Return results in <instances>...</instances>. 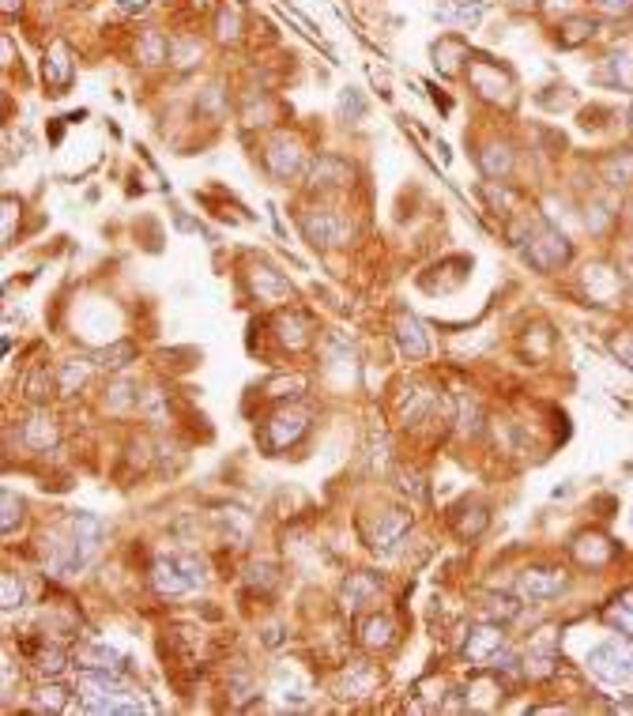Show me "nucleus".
<instances>
[{"mask_svg": "<svg viewBox=\"0 0 633 716\" xmlns=\"http://www.w3.org/2000/svg\"><path fill=\"white\" fill-rule=\"evenodd\" d=\"M204 581V566L188 554H170V559H158L155 562V588L163 596H181V592H193Z\"/></svg>", "mask_w": 633, "mask_h": 716, "instance_id": "1", "label": "nucleus"}, {"mask_svg": "<svg viewBox=\"0 0 633 716\" xmlns=\"http://www.w3.org/2000/svg\"><path fill=\"white\" fill-rule=\"evenodd\" d=\"M589 667L607 679V682H626L633 679V641H622V638H611L604 645H596L589 652Z\"/></svg>", "mask_w": 633, "mask_h": 716, "instance_id": "2", "label": "nucleus"}, {"mask_svg": "<svg viewBox=\"0 0 633 716\" xmlns=\"http://www.w3.org/2000/svg\"><path fill=\"white\" fill-rule=\"evenodd\" d=\"M468 76H471V87L479 91L486 102H513V79L505 76L498 65H490V60H475Z\"/></svg>", "mask_w": 633, "mask_h": 716, "instance_id": "3", "label": "nucleus"}, {"mask_svg": "<svg viewBox=\"0 0 633 716\" xmlns=\"http://www.w3.org/2000/svg\"><path fill=\"white\" fill-rule=\"evenodd\" d=\"M302 230L313 245H343L347 237V222L332 212H306L302 215Z\"/></svg>", "mask_w": 633, "mask_h": 716, "instance_id": "4", "label": "nucleus"}, {"mask_svg": "<svg viewBox=\"0 0 633 716\" xmlns=\"http://www.w3.org/2000/svg\"><path fill=\"white\" fill-rule=\"evenodd\" d=\"M569 257V245H565V237H558L550 227H540L535 230V237H532V249H528V261L532 264H540V268H554V264H562Z\"/></svg>", "mask_w": 633, "mask_h": 716, "instance_id": "5", "label": "nucleus"}, {"mask_svg": "<svg viewBox=\"0 0 633 716\" xmlns=\"http://www.w3.org/2000/svg\"><path fill=\"white\" fill-rule=\"evenodd\" d=\"M562 588H565L562 569H528L525 577H520V592L528 599H550V596H558Z\"/></svg>", "mask_w": 633, "mask_h": 716, "instance_id": "6", "label": "nucleus"}, {"mask_svg": "<svg viewBox=\"0 0 633 716\" xmlns=\"http://www.w3.org/2000/svg\"><path fill=\"white\" fill-rule=\"evenodd\" d=\"M501 648H505L501 626H479V630H471V638H468V660L471 664H490Z\"/></svg>", "mask_w": 633, "mask_h": 716, "instance_id": "7", "label": "nucleus"}, {"mask_svg": "<svg viewBox=\"0 0 633 716\" xmlns=\"http://www.w3.org/2000/svg\"><path fill=\"white\" fill-rule=\"evenodd\" d=\"M483 15H486L483 0H445V4H437V20L453 27H475L483 23Z\"/></svg>", "mask_w": 633, "mask_h": 716, "instance_id": "8", "label": "nucleus"}, {"mask_svg": "<svg viewBox=\"0 0 633 716\" xmlns=\"http://www.w3.org/2000/svg\"><path fill=\"white\" fill-rule=\"evenodd\" d=\"M396 343H400V351L407 358H426V351H430V340H426V332L415 317H400V325H396Z\"/></svg>", "mask_w": 633, "mask_h": 716, "instance_id": "9", "label": "nucleus"}, {"mask_svg": "<svg viewBox=\"0 0 633 716\" xmlns=\"http://www.w3.org/2000/svg\"><path fill=\"white\" fill-rule=\"evenodd\" d=\"M343 181H351V166L336 155H321L309 166V185H343Z\"/></svg>", "mask_w": 633, "mask_h": 716, "instance_id": "10", "label": "nucleus"}, {"mask_svg": "<svg viewBox=\"0 0 633 716\" xmlns=\"http://www.w3.org/2000/svg\"><path fill=\"white\" fill-rule=\"evenodd\" d=\"M264 158H268V166H272V173H279V178H291V173L302 166V151H298V143H291V140L272 143V148L264 151Z\"/></svg>", "mask_w": 633, "mask_h": 716, "instance_id": "11", "label": "nucleus"}, {"mask_svg": "<svg viewBox=\"0 0 633 716\" xmlns=\"http://www.w3.org/2000/svg\"><path fill=\"white\" fill-rule=\"evenodd\" d=\"M45 79L53 87H68L72 84V53L65 42H53L50 53H45Z\"/></svg>", "mask_w": 633, "mask_h": 716, "instance_id": "12", "label": "nucleus"}, {"mask_svg": "<svg viewBox=\"0 0 633 716\" xmlns=\"http://www.w3.org/2000/svg\"><path fill=\"white\" fill-rule=\"evenodd\" d=\"M407 528H411V517L400 513V509H392V513H385L381 524H377V543L373 547L377 551H381V547H396L407 535Z\"/></svg>", "mask_w": 633, "mask_h": 716, "instance_id": "13", "label": "nucleus"}, {"mask_svg": "<svg viewBox=\"0 0 633 716\" xmlns=\"http://www.w3.org/2000/svg\"><path fill=\"white\" fill-rule=\"evenodd\" d=\"M302 430H306V415H291V411H283V415H276L272 426H268V441H272L276 449H283V445L294 441Z\"/></svg>", "mask_w": 633, "mask_h": 716, "instance_id": "14", "label": "nucleus"}, {"mask_svg": "<svg viewBox=\"0 0 633 716\" xmlns=\"http://www.w3.org/2000/svg\"><path fill=\"white\" fill-rule=\"evenodd\" d=\"M607 65L614 68V76H611L614 87H633V50H629V45L614 50V53L607 57Z\"/></svg>", "mask_w": 633, "mask_h": 716, "instance_id": "15", "label": "nucleus"}, {"mask_svg": "<svg viewBox=\"0 0 633 716\" xmlns=\"http://www.w3.org/2000/svg\"><path fill=\"white\" fill-rule=\"evenodd\" d=\"M200 53H204L200 38H173V42H170V60H173V65H178V68L196 65Z\"/></svg>", "mask_w": 633, "mask_h": 716, "instance_id": "16", "label": "nucleus"}, {"mask_svg": "<svg viewBox=\"0 0 633 716\" xmlns=\"http://www.w3.org/2000/svg\"><path fill=\"white\" fill-rule=\"evenodd\" d=\"M373 592H377V584H373L370 577H362V573H355L351 584H347V592H343L347 611H362V603H366Z\"/></svg>", "mask_w": 633, "mask_h": 716, "instance_id": "17", "label": "nucleus"}, {"mask_svg": "<svg viewBox=\"0 0 633 716\" xmlns=\"http://www.w3.org/2000/svg\"><path fill=\"white\" fill-rule=\"evenodd\" d=\"M166 57H170V42L163 35H148L140 42V60H144V65H158V60H166Z\"/></svg>", "mask_w": 633, "mask_h": 716, "instance_id": "18", "label": "nucleus"}, {"mask_svg": "<svg viewBox=\"0 0 633 716\" xmlns=\"http://www.w3.org/2000/svg\"><path fill=\"white\" fill-rule=\"evenodd\" d=\"M596 35V20H569L565 23V35H562V45H581Z\"/></svg>", "mask_w": 633, "mask_h": 716, "instance_id": "19", "label": "nucleus"}, {"mask_svg": "<svg viewBox=\"0 0 633 716\" xmlns=\"http://www.w3.org/2000/svg\"><path fill=\"white\" fill-rule=\"evenodd\" d=\"M23 603H27V584L15 573H4V611H15Z\"/></svg>", "mask_w": 633, "mask_h": 716, "instance_id": "20", "label": "nucleus"}, {"mask_svg": "<svg viewBox=\"0 0 633 716\" xmlns=\"http://www.w3.org/2000/svg\"><path fill=\"white\" fill-rule=\"evenodd\" d=\"M340 114L343 117H366V99H362V94L355 91V87H347L343 94H340Z\"/></svg>", "mask_w": 633, "mask_h": 716, "instance_id": "21", "label": "nucleus"}, {"mask_svg": "<svg viewBox=\"0 0 633 716\" xmlns=\"http://www.w3.org/2000/svg\"><path fill=\"white\" fill-rule=\"evenodd\" d=\"M607 623L619 626L622 633H633V599H619L614 607L607 611Z\"/></svg>", "mask_w": 633, "mask_h": 716, "instance_id": "22", "label": "nucleus"}, {"mask_svg": "<svg viewBox=\"0 0 633 716\" xmlns=\"http://www.w3.org/2000/svg\"><path fill=\"white\" fill-rule=\"evenodd\" d=\"M362 633H366L370 645H392V623H389V618H370Z\"/></svg>", "mask_w": 633, "mask_h": 716, "instance_id": "23", "label": "nucleus"}, {"mask_svg": "<svg viewBox=\"0 0 633 716\" xmlns=\"http://www.w3.org/2000/svg\"><path fill=\"white\" fill-rule=\"evenodd\" d=\"M483 166H486V173H494V178H501V173L509 170V155H505V148H486V155H483Z\"/></svg>", "mask_w": 633, "mask_h": 716, "instance_id": "24", "label": "nucleus"}, {"mask_svg": "<svg viewBox=\"0 0 633 716\" xmlns=\"http://www.w3.org/2000/svg\"><path fill=\"white\" fill-rule=\"evenodd\" d=\"M65 702H68V697H65V690H60V687H45L38 694V709H65Z\"/></svg>", "mask_w": 633, "mask_h": 716, "instance_id": "25", "label": "nucleus"}, {"mask_svg": "<svg viewBox=\"0 0 633 716\" xmlns=\"http://www.w3.org/2000/svg\"><path fill=\"white\" fill-rule=\"evenodd\" d=\"M102 366H114V370H117V366H124V358H132V343H121V347H114V351H102Z\"/></svg>", "mask_w": 633, "mask_h": 716, "instance_id": "26", "label": "nucleus"}, {"mask_svg": "<svg viewBox=\"0 0 633 716\" xmlns=\"http://www.w3.org/2000/svg\"><path fill=\"white\" fill-rule=\"evenodd\" d=\"M38 667H42L45 675L60 672V667H65V652H57V648H53V652H42V664H38Z\"/></svg>", "mask_w": 633, "mask_h": 716, "instance_id": "27", "label": "nucleus"}, {"mask_svg": "<svg viewBox=\"0 0 633 716\" xmlns=\"http://www.w3.org/2000/svg\"><path fill=\"white\" fill-rule=\"evenodd\" d=\"M219 38H237V15L230 12L219 15Z\"/></svg>", "mask_w": 633, "mask_h": 716, "instance_id": "28", "label": "nucleus"}, {"mask_svg": "<svg viewBox=\"0 0 633 716\" xmlns=\"http://www.w3.org/2000/svg\"><path fill=\"white\" fill-rule=\"evenodd\" d=\"M76 381H84V366L76 370V362H68V366H65V381H60V389L72 392V389H76Z\"/></svg>", "mask_w": 633, "mask_h": 716, "instance_id": "29", "label": "nucleus"}, {"mask_svg": "<svg viewBox=\"0 0 633 716\" xmlns=\"http://www.w3.org/2000/svg\"><path fill=\"white\" fill-rule=\"evenodd\" d=\"M15 528V495L12 490H4V532Z\"/></svg>", "mask_w": 633, "mask_h": 716, "instance_id": "30", "label": "nucleus"}, {"mask_svg": "<svg viewBox=\"0 0 633 716\" xmlns=\"http://www.w3.org/2000/svg\"><path fill=\"white\" fill-rule=\"evenodd\" d=\"M599 8L611 12V15H622V12H629V8H633V0H599Z\"/></svg>", "mask_w": 633, "mask_h": 716, "instance_id": "31", "label": "nucleus"}, {"mask_svg": "<svg viewBox=\"0 0 633 716\" xmlns=\"http://www.w3.org/2000/svg\"><path fill=\"white\" fill-rule=\"evenodd\" d=\"M614 351H619V355L633 366V340H619V343H614Z\"/></svg>", "mask_w": 633, "mask_h": 716, "instance_id": "32", "label": "nucleus"}, {"mask_svg": "<svg viewBox=\"0 0 633 716\" xmlns=\"http://www.w3.org/2000/svg\"><path fill=\"white\" fill-rule=\"evenodd\" d=\"M20 4H23V0H4V12H15Z\"/></svg>", "mask_w": 633, "mask_h": 716, "instance_id": "33", "label": "nucleus"}]
</instances>
